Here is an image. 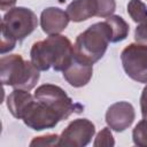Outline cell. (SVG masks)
I'll use <instances>...</instances> for the list:
<instances>
[{
  "instance_id": "cell-1",
  "label": "cell",
  "mask_w": 147,
  "mask_h": 147,
  "mask_svg": "<svg viewBox=\"0 0 147 147\" xmlns=\"http://www.w3.org/2000/svg\"><path fill=\"white\" fill-rule=\"evenodd\" d=\"M74 54V45L69 38L59 33L36 41L31 47L30 59L39 71H47L49 68L63 71L70 64Z\"/></svg>"
},
{
  "instance_id": "cell-2",
  "label": "cell",
  "mask_w": 147,
  "mask_h": 147,
  "mask_svg": "<svg viewBox=\"0 0 147 147\" xmlns=\"http://www.w3.org/2000/svg\"><path fill=\"white\" fill-rule=\"evenodd\" d=\"M109 42H111V28L105 20L91 24L79 33L74 44V51L78 56L94 64L105 55Z\"/></svg>"
},
{
  "instance_id": "cell-3",
  "label": "cell",
  "mask_w": 147,
  "mask_h": 147,
  "mask_svg": "<svg viewBox=\"0 0 147 147\" xmlns=\"http://www.w3.org/2000/svg\"><path fill=\"white\" fill-rule=\"evenodd\" d=\"M0 77L5 86L31 91L40 74L31 61L24 60L20 54H9L0 59Z\"/></svg>"
},
{
  "instance_id": "cell-4",
  "label": "cell",
  "mask_w": 147,
  "mask_h": 147,
  "mask_svg": "<svg viewBox=\"0 0 147 147\" xmlns=\"http://www.w3.org/2000/svg\"><path fill=\"white\" fill-rule=\"evenodd\" d=\"M34 99L45 103L54 110L62 121L69 118L72 114H80L84 111V106L74 102V100L57 85L42 84L34 91Z\"/></svg>"
},
{
  "instance_id": "cell-5",
  "label": "cell",
  "mask_w": 147,
  "mask_h": 147,
  "mask_svg": "<svg viewBox=\"0 0 147 147\" xmlns=\"http://www.w3.org/2000/svg\"><path fill=\"white\" fill-rule=\"evenodd\" d=\"M38 25V17L33 10L26 7H13L2 17L1 31L17 41L24 40Z\"/></svg>"
},
{
  "instance_id": "cell-6",
  "label": "cell",
  "mask_w": 147,
  "mask_h": 147,
  "mask_svg": "<svg viewBox=\"0 0 147 147\" xmlns=\"http://www.w3.org/2000/svg\"><path fill=\"white\" fill-rule=\"evenodd\" d=\"M116 10L115 0H74L67 7L70 21L79 23L94 16L107 18Z\"/></svg>"
},
{
  "instance_id": "cell-7",
  "label": "cell",
  "mask_w": 147,
  "mask_h": 147,
  "mask_svg": "<svg viewBox=\"0 0 147 147\" xmlns=\"http://www.w3.org/2000/svg\"><path fill=\"white\" fill-rule=\"evenodd\" d=\"M122 67L133 80L147 84V45L132 42L121 53Z\"/></svg>"
},
{
  "instance_id": "cell-8",
  "label": "cell",
  "mask_w": 147,
  "mask_h": 147,
  "mask_svg": "<svg viewBox=\"0 0 147 147\" xmlns=\"http://www.w3.org/2000/svg\"><path fill=\"white\" fill-rule=\"evenodd\" d=\"M95 134V125L87 118L71 121L59 138L60 147H84Z\"/></svg>"
},
{
  "instance_id": "cell-9",
  "label": "cell",
  "mask_w": 147,
  "mask_h": 147,
  "mask_svg": "<svg viewBox=\"0 0 147 147\" xmlns=\"http://www.w3.org/2000/svg\"><path fill=\"white\" fill-rule=\"evenodd\" d=\"M22 121L28 127L34 131H41L55 127L62 119L54 110L34 99L23 114Z\"/></svg>"
},
{
  "instance_id": "cell-10",
  "label": "cell",
  "mask_w": 147,
  "mask_h": 147,
  "mask_svg": "<svg viewBox=\"0 0 147 147\" xmlns=\"http://www.w3.org/2000/svg\"><path fill=\"white\" fill-rule=\"evenodd\" d=\"M136 118L133 106L127 101L113 103L106 111V123L115 132H123L129 129Z\"/></svg>"
},
{
  "instance_id": "cell-11",
  "label": "cell",
  "mask_w": 147,
  "mask_h": 147,
  "mask_svg": "<svg viewBox=\"0 0 147 147\" xmlns=\"http://www.w3.org/2000/svg\"><path fill=\"white\" fill-rule=\"evenodd\" d=\"M63 78L74 87H83L87 85L93 75V64L85 61L76 53L70 64L62 71Z\"/></svg>"
},
{
  "instance_id": "cell-12",
  "label": "cell",
  "mask_w": 147,
  "mask_h": 147,
  "mask_svg": "<svg viewBox=\"0 0 147 147\" xmlns=\"http://www.w3.org/2000/svg\"><path fill=\"white\" fill-rule=\"evenodd\" d=\"M69 16L67 11L59 7H47L40 14V26L41 30L51 36L61 33L69 24Z\"/></svg>"
},
{
  "instance_id": "cell-13",
  "label": "cell",
  "mask_w": 147,
  "mask_h": 147,
  "mask_svg": "<svg viewBox=\"0 0 147 147\" xmlns=\"http://www.w3.org/2000/svg\"><path fill=\"white\" fill-rule=\"evenodd\" d=\"M33 100L34 95H32L29 91L22 88H14L7 98V107L15 118L22 119L23 114Z\"/></svg>"
},
{
  "instance_id": "cell-14",
  "label": "cell",
  "mask_w": 147,
  "mask_h": 147,
  "mask_svg": "<svg viewBox=\"0 0 147 147\" xmlns=\"http://www.w3.org/2000/svg\"><path fill=\"white\" fill-rule=\"evenodd\" d=\"M111 28V42H119L129 36L130 26L126 21L119 15H111L106 18Z\"/></svg>"
},
{
  "instance_id": "cell-15",
  "label": "cell",
  "mask_w": 147,
  "mask_h": 147,
  "mask_svg": "<svg viewBox=\"0 0 147 147\" xmlns=\"http://www.w3.org/2000/svg\"><path fill=\"white\" fill-rule=\"evenodd\" d=\"M127 14L137 24L147 18V6L141 0H130L127 3Z\"/></svg>"
},
{
  "instance_id": "cell-16",
  "label": "cell",
  "mask_w": 147,
  "mask_h": 147,
  "mask_svg": "<svg viewBox=\"0 0 147 147\" xmlns=\"http://www.w3.org/2000/svg\"><path fill=\"white\" fill-rule=\"evenodd\" d=\"M132 140L136 146L147 147V119L142 118L132 131Z\"/></svg>"
},
{
  "instance_id": "cell-17",
  "label": "cell",
  "mask_w": 147,
  "mask_h": 147,
  "mask_svg": "<svg viewBox=\"0 0 147 147\" xmlns=\"http://www.w3.org/2000/svg\"><path fill=\"white\" fill-rule=\"evenodd\" d=\"M115 145V140L111 133V129L109 126L103 127L100 132H98L93 146L94 147H113Z\"/></svg>"
},
{
  "instance_id": "cell-18",
  "label": "cell",
  "mask_w": 147,
  "mask_h": 147,
  "mask_svg": "<svg viewBox=\"0 0 147 147\" xmlns=\"http://www.w3.org/2000/svg\"><path fill=\"white\" fill-rule=\"evenodd\" d=\"M59 138H60V136L56 134V133L34 137L31 140L30 146L31 147H37V146H42V147L44 146H57L59 145Z\"/></svg>"
},
{
  "instance_id": "cell-19",
  "label": "cell",
  "mask_w": 147,
  "mask_h": 147,
  "mask_svg": "<svg viewBox=\"0 0 147 147\" xmlns=\"http://www.w3.org/2000/svg\"><path fill=\"white\" fill-rule=\"evenodd\" d=\"M16 42H17L16 39H14L13 37H10L6 32L1 31V46H0L1 49H0V52H1L2 55H5L6 53L11 52L15 48Z\"/></svg>"
},
{
  "instance_id": "cell-20",
  "label": "cell",
  "mask_w": 147,
  "mask_h": 147,
  "mask_svg": "<svg viewBox=\"0 0 147 147\" xmlns=\"http://www.w3.org/2000/svg\"><path fill=\"white\" fill-rule=\"evenodd\" d=\"M134 40L136 42L147 45V18L137 25L134 31Z\"/></svg>"
},
{
  "instance_id": "cell-21",
  "label": "cell",
  "mask_w": 147,
  "mask_h": 147,
  "mask_svg": "<svg viewBox=\"0 0 147 147\" xmlns=\"http://www.w3.org/2000/svg\"><path fill=\"white\" fill-rule=\"evenodd\" d=\"M140 109H141L142 118L147 119V84L142 88V92L140 95Z\"/></svg>"
},
{
  "instance_id": "cell-22",
  "label": "cell",
  "mask_w": 147,
  "mask_h": 147,
  "mask_svg": "<svg viewBox=\"0 0 147 147\" xmlns=\"http://www.w3.org/2000/svg\"><path fill=\"white\" fill-rule=\"evenodd\" d=\"M16 3V0H0V8L1 10H9Z\"/></svg>"
}]
</instances>
